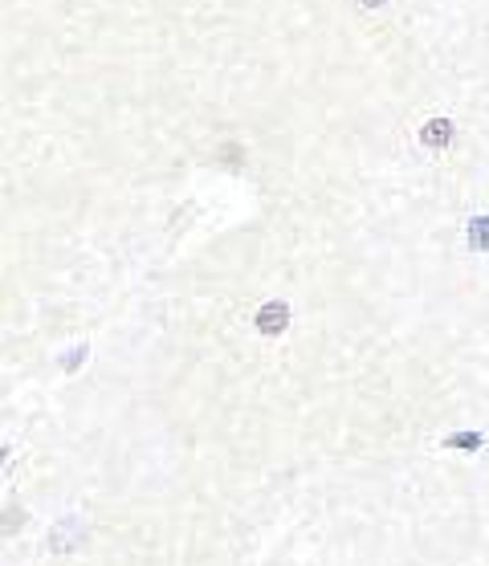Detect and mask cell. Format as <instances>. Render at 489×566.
<instances>
[{
    "mask_svg": "<svg viewBox=\"0 0 489 566\" xmlns=\"http://www.w3.org/2000/svg\"><path fill=\"white\" fill-rule=\"evenodd\" d=\"M285 326H290V306H285V302H266V306L258 310L261 335H282Z\"/></svg>",
    "mask_w": 489,
    "mask_h": 566,
    "instance_id": "obj_1",
    "label": "cell"
},
{
    "mask_svg": "<svg viewBox=\"0 0 489 566\" xmlns=\"http://www.w3.org/2000/svg\"><path fill=\"white\" fill-rule=\"evenodd\" d=\"M449 139H452L449 118H428L425 127H420V143H425V147H445Z\"/></svg>",
    "mask_w": 489,
    "mask_h": 566,
    "instance_id": "obj_2",
    "label": "cell"
},
{
    "mask_svg": "<svg viewBox=\"0 0 489 566\" xmlns=\"http://www.w3.org/2000/svg\"><path fill=\"white\" fill-rule=\"evenodd\" d=\"M469 245L489 249V217H477L474 224H469Z\"/></svg>",
    "mask_w": 489,
    "mask_h": 566,
    "instance_id": "obj_3",
    "label": "cell"
},
{
    "mask_svg": "<svg viewBox=\"0 0 489 566\" xmlns=\"http://www.w3.org/2000/svg\"><path fill=\"white\" fill-rule=\"evenodd\" d=\"M363 9H379V4H384V0H360Z\"/></svg>",
    "mask_w": 489,
    "mask_h": 566,
    "instance_id": "obj_4",
    "label": "cell"
}]
</instances>
